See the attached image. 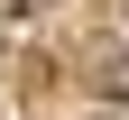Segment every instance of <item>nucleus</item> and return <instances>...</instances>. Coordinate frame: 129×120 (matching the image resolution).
<instances>
[{
	"mask_svg": "<svg viewBox=\"0 0 129 120\" xmlns=\"http://www.w3.org/2000/svg\"><path fill=\"white\" fill-rule=\"evenodd\" d=\"M102 92H111V102H129V56H111V65H102Z\"/></svg>",
	"mask_w": 129,
	"mask_h": 120,
	"instance_id": "nucleus-1",
	"label": "nucleus"
}]
</instances>
